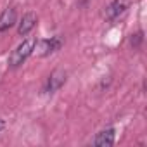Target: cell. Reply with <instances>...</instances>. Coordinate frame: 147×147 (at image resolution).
I'll list each match as a JSON object with an SVG mask.
<instances>
[{
  "instance_id": "obj_1",
  "label": "cell",
  "mask_w": 147,
  "mask_h": 147,
  "mask_svg": "<svg viewBox=\"0 0 147 147\" xmlns=\"http://www.w3.org/2000/svg\"><path fill=\"white\" fill-rule=\"evenodd\" d=\"M35 45H36V38H33V36L23 40V42L12 50V54L9 55V66H11V67L21 66V64L35 52Z\"/></svg>"
},
{
  "instance_id": "obj_2",
  "label": "cell",
  "mask_w": 147,
  "mask_h": 147,
  "mask_svg": "<svg viewBox=\"0 0 147 147\" xmlns=\"http://www.w3.org/2000/svg\"><path fill=\"white\" fill-rule=\"evenodd\" d=\"M62 38L59 36V35H55V36H50V38H47V40H40V42H36V45H35V50L42 55V57H45V55H50V54H54L55 50H59L61 47H62Z\"/></svg>"
},
{
  "instance_id": "obj_3",
  "label": "cell",
  "mask_w": 147,
  "mask_h": 147,
  "mask_svg": "<svg viewBox=\"0 0 147 147\" xmlns=\"http://www.w3.org/2000/svg\"><path fill=\"white\" fill-rule=\"evenodd\" d=\"M67 80V73L64 69H55L50 73V76L47 78V83H45V92L47 94H54L57 92Z\"/></svg>"
},
{
  "instance_id": "obj_4",
  "label": "cell",
  "mask_w": 147,
  "mask_h": 147,
  "mask_svg": "<svg viewBox=\"0 0 147 147\" xmlns=\"http://www.w3.org/2000/svg\"><path fill=\"white\" fill-rule=\"evenodd\" d=\"M128 7H130V0H113L104 11V18L109 21H114L119 16H123Z\"/></svg>"
},
{
  "instance_id": "obj_5",
  "label": "cell",
  "mask_w": 147,
  "mask_h": 147,
  "mask_svg": "<svg viewBox=\"0 0 147 147\" xmlns=\"http://www.w3.org/2000/svg\"><path fill=\"white\" fill-rule=\"evenodd\" d=\"M36 23H38V16H36L35 12H26V14L21 18V21H19L18 35H19V36H26V35L36 26Z\"/></svg>"
},
{
  "instance_id": "obj_6",
  "label": "cell",
  "mask_w": 147,
  "mask_h": 147,
  "mask_svg": "<svg viewBox=\"0 0 147 147\" xmlns=\"http://www.w3.org/2000/svg\"><path fill=\"white\" fill-rule=\"evenodd\" d=\"M16 19H18V11L14 7H7L0 14V33H4L9 28H12L16 24Z\"/></svg>"
},
{
  "instance_id": "obj_7",
  "label": "cell",
  "mask_w": 147,
  "mask_h": 147,
  "mask_svg": "<svg viewBox=\"0 0 147 147\" xmlns=\"http://www.w3.org/2000/svg\"><path fill=\"white\" fill-rule=\"evenodd\" d=\"M114 138H116V133H114V128H107V130H102L95 135L94 138V145L97 147H109L114 144Z\"/></svg>"
},
{
  "instance_id": "obj_8",
  "label": "cell",
  "mask_w": 147,
  "mask_h": 147,
  "mask_svg": "<svg viewBox=\"0 0 147 147\" xmlns=\"http://www.w3.org/2000/svg\"><path fill=\"white\" fill-rule=\"evenodd\" d=\"M140 42H142V31H138L137 35H131V45L133 47H138Z\"/></svg>"
},
{
  "instance_id": "obj_9",
  "label": "cell",
  "mask_w": 147,
  "mask_h": 147,
  "mask_svg": "<svg viewBox=\"0 0 147 147\" xmlns=\"http://www.w3.org/2000/svg\"><path fill=\"white\" fill-rule=\"evenodd\" d=\"M4 126H5V123H4L2 119H0V131H2V130H4Z\"/></svg>"
}]
</instances>
